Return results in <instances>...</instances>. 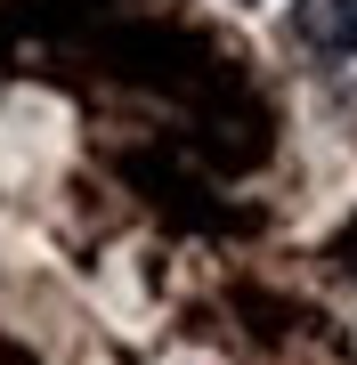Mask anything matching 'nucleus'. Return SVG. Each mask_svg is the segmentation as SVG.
I'll use <instances>...</instances> for the list:
<instances>
[{
	"label": "nucleus",
	"instance_id": "nucleus-1",
	"mask_svg": "<svg viewBox=\"0 0 357 365\" xmlns=\"http://www.w3.org/2000/svg\"><path fill=\"white\" fill-rule=\"evenodd\" d=\"M292 41L317 57H349L357 49V0H292Z\"/></svg>",
	"mask_w": 357,
	"mask_h": 365
},
{
	"label": "nucleus",
	"instance_id": "nucleus-2",
	"mask_svg": "<svg viewBox=\"0 0 357 365\" xmlns=\"http://www.w3.org/2000/svg\"><path fill=\"white\" fill-rule=\"evenodd\" d=\"M236 9H260V0H236Z\"/></svg>",
	"mask_w": 357,
	"mask_h": 365
}]
</instances>
